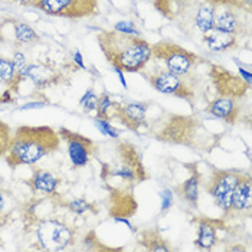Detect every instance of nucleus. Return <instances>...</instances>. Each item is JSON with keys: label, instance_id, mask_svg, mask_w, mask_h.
<instances>
[{"label": "nucleus", "instance_id": "nucleus-11", "mask_svg": "<svg viewBox=\"0 0 252 252\" xmlns=\"http://www.w3.org/2000/svg\"><path fill=\"white\" fill-rule=\"evenodd\" d=\"M31 6L48 16L65 19H91L99 15V0H35Z\"/></svg>", "mask_w": 252, "mask_h": 252}, {"label": "nucleus", "instance_id": "nucleus-21", "mask_svg": "<svg viewBox=\"0 0 252 252\" xmlns=\"http://www.w3.org/2000/svg\"><path fill=\"white\" fill-rule=\"evenodd\" d=\"M28 188L32 190L33 194H52L57 192L61 179L58 176L54 175L52 172L42 169V167H35L32 166V175L29 179L25 180Z\"/></svg>", "mask_w": 252, "mask_h": 252}, {"label": "nucleus", "instance_id": "nucleus-23", "mask_svg": "<svg viewBox=\"0 0 252 252\" xmlns=\"http://www.w3.org/2000/svg\"><path fill=\"white\" fill-rule=\"evenodd\" d=\"M137 244L144 251L169 252L173 250L172 245L169 244V241L163 238V235L157 228L143 229L141 232L137 235Z\"/></svg>", "mask_w": 252, "mask_h": 252}, {"label": "nucleus", "instance_id": "nucleus-39", "mask_svg": "<svg viewBox=\"0 0 252 252\" xmlns=\"http://www.w3.org/2000/svg\"><path fill=\"white\" fill-rule=\"evenodd\" d=\"M0 104H1V98H0Z\"/></svg>", "mask_w": 252, "mask_h": 252}, {"label": "nucleus", "instance_id": "nucleus-9", "mask_svg": "<svg viewBox=\"0 0 252 252\" xmlns=\"http://www.w3.org/2000/svg\"><path fill=\"white\" fill-rule=\"evenodd\" d=\"M152 59L164 63V68L176 75H196V69L208 61L172 40H158L152 45Z\"/></svg>", "mask_w": 252, "mask_h": 252}, {"label": "nucleus", "instance_id": "nucleus-35", "mask_svg": "<svg viewBox=\"0 0 252 252\" xmlns=\"http://www.w3.org/2000/svg\"><path fill=\"white\" fill-rule=\"evenodd\" d=\"M48 105V99H43V101H36V102H28L25 105L20 107V110H31V108H42Z\"/></svg>", "mask_w": 252, "mask_h": 252}, {"label": "nucleus", "instance_id": "nucleus-30", "mask_svg": "<svg viewBox=\"0 0 252 252\" xmlns=\"http://www.w3.org/2000/svg\"><path fill=\"white\" fill-rule=\"evenodd\" d=\"M82 244L85 245L87 250L90 251H120L121 248H110V247H105L99 239L97 238V233L94 231H90L84 236L82 239Z\"/></svg>", "mask_w": 252, "mask_h": 252}, {"label": "nucleus", "instance_id": "nucleus-20", "mask_svg": "<svg viewBox=\"0 0 252 252\" xmlns=\"http://www.w3.org/2000/svg\"><path fill=\"white\" fill-rule=\"evenodd\" d=\"M186 167L189 169V177L182 182L180 185H177L173 188V193L179 196L180 200L186 202L190 208L197 209L199 206V193H200V188H202V182H203V175L200 173V170L197 169V164H186Z\"/></svg>", "mask_w": 252, "mask_h": 252}, {"label": "nucleus", "instance_id": "nucleus-31", "mask_svg": "<svg viewBox=\"0 0 252 252\" xmlns=\"http://www.w3.org/2000/svg\"><path fill=\"white\" fill-rule=\"evenodd\" d=\"M97 101L98 97L94 94V88H90V90L82 95V98L79 99V104H81V107L84 108V111L90 113V111H93V110L97 108Z\"/></svg>", "mask_w": 252, "mask_h": 252}, {"label": "nucleus", "instance_id": "nucleus-7", "mask_svg": "<svg viewBox=\"0 0 252 252\" xmlns=\"http://www.w3.org/2000/svg\"><path fill=\"white\" fill-rule=\"evenodd\" d=\"M138 74L144 79H147L156 91L166 95L182 98L189 102L190 107H194V104H197V101L202 97V84L197 75H176L167 71L164 66L158 65H153L149 69L143 68Z\"/></svg>", "mask_w": 252, "mask_h": 252}, {"label": "nucleus", "instance_id": "nucleus-16", "mask_svg": "<svg viewBox=\"0 0 252 252\" xmlns=\"http://www.w3.org/2000/svg\"><path fill=\"white\" fill-rule=\"evenodd\" d=\"M205 111L209 116L219 118L229 126H236L244 120V116L250 117V113L245 114L244 99H236L229 97H216L208 101Z\"/></svg>", "mask_w": 252, "mask_h": 252}, {"label": "nucleus", "instance_id": "nucleus-28", "mask_svg": "<svg viewBox=\"0 0 252 252\" xmlns=\"http://www.w3.org/2000/svg\"><path fill=\"white\" fill-rule=\"evenodd\" d=\"M16 69L13 65V61L7 58H0V81L10 88L15 82Z\"/></svg>", "mask_w": 252, "mask_h": 252}, {"label": "nucleus", "instance_id": "nucleus-27", "mask_svg": "<svg viewBox=\"0 0 252 252\" xmlns=\"http://www.w3.org/2000/svg\"><path fill=\"white\" fill-rule=\"evenodd\" d=\"M113 107H114V101L110 98L108 94L102 93L97 101V118L105 120V121H113L111 120V113H113Z\"/></svg>", "mask_w": 252, "mask_h": 252}, {"label": "nucleus", "instance_id": "nucleus-1", "mask_svg": "<svg viewBox=\"0 0 252 252\" xmlns=\"http://www.w3.org/2000/svg\"><path fill=\"white\" fill-rule=\"evenodd\" d=\"M146 130L160 143L182 146L200 153H211L220 143V136L211 131L196 116L161 113L147 123Z\"/></svg>", "mask_w": 252, "mask_h": 252}, {"label": "nucleus", "instance_id": "nucleus-15", "mask_svg": "<svg viewBox=\"0 0 252 252\" xmlns=\"http://www.w3.org/2000/svg\"><path fill=\"white\" fill-rule=\"evenodd\" d=\"M149 102H114L111 120L126 126L130 131L141 133V128H147Z\"/></svg>", "mask_w": 252, "mask_h": 252}, {"label": "nucleus", "instance_id": "nucleus-38", "mask_svg": "<svg viewBox=\"0 0 252 252\" xmlns=\"http://www.w3.org/2000/svg\"><path fill=\"white\" fill-rule=\"evenodd\" d=\"M239 75L244 78L248 84H251V74H250V72H247V71H244L242 68H239Z\"/></svg>", "mask_w": 252, "mask_h": 252}, {"label": "nucleus", "instance_id": "nucleus-4", "mask_svg": "<svg viewBox=\"0 0 252 252\" xmlns=\"http://www.w3.org/2000/svg\"><path fill=\"white\" fill-rule=\"evenodd\" d=\"M61 137L49 126H19L4 156L6 164L15 170L19 166H33L40 158L58 152Z\"/></svg>", "mask_w": 252, "mask_h": 252}, {"label": "nucleus", "instance_id": "nucleus-19", "mask_svg": "<svg viewBox=\"0 0 252 252\" xmlns=\"http://www.w3.org/2000/svg\"><path fill=\"white\" fill-rule=\"evenodd\" d=\"M194 222L197 223V238L194 239V245L199 250L211 251L219 242L218 232L220 229H226L225 219H214L206 216L194 218Z\"/></svg>", "mask_w": 252, "mask_h": 252}, {"label": "nucleus", "instance_id": "nucleus-25", "mask_svg": "<svg viewBox=\"0 0 252 252\" xmlns=\"http://www.w3.org/2000/svg\"><path fill=\"white\" fill-rule=\"evenodd\" d=\"M13 33H15L16 43H19V45L39 43L40 42V36L38 35V32L23 22H15L13 23Z\"/></svg>", "mask_w": 252, "mask_h": 252}, {"label": "nucleus", "instance_id": "nucleus-5", "mask_svg": "<svg viewBox=\"0 0 252 252\" xmlns=\"http://www.w3.org/2000/svg\"><path fill=\"white\" fill-rule=\"evenodd\" d=\"M101 179L105 188L116 186L131 190L136 185L149 180L140 149L128 140H118L114 147V160L101 164Z\"/></svg>", "mask_w": 252, "mask_h": 252}, {"label": "nucleus", "instance_id": "nucleus-14", "mask_svg": "<svg viewBox=\"0 0 252 252\" xmlns=\"http://www.w3.org/2000/svg\"><path fill=\"white\" fill-rule=\"evenodd\" d=\"M244 175H245V172L236 170V169L212 167L208 180L202 182V186H203L205 192L216 202L228 194L233 193V189L236 188L238 182Z\"/></svg>", "mask_w": 252, "mask_h": 252}, {"label": "nucleus", "instance_id": "nucleus-22", "mask_svg": "<svg viewBox=\"0 0 252 252\" xmlns=\"http://www.w3.org/2000/svg\"><path fill=\"white\" fill-rule=\"evenodd\" d=\"M202 40L211 52H228L239 49L241 46V38L218 29H211L206 32L202 36Z\"/></svg>", "mask_w": 252, "mask_h": 252}, {"label": "nucleus", "instance_id": "nucleus-10", "mask_svg": "<svg viewBox=\"0 0 252 252\" xmlns=\"http://www.w3.org/2000/svg\"><path fill=\"white\" fill-rule=\"evenodd\" d=\"M78 65L74 62L59 65L52 59H43L26 66L25 77L31 79L38 90H46L55 85L69 84L72 72L77 71Z\"/></svg>", "mask_w": 252, "mask_h": 252}, {"label": "nucleus", "instance_id": "nucleus-32", "mask_svg": "<svg viewBox=\"0 0 252 252\" xmlns=\"http://www.w3.org/2000/svg\"><path fill=\"white\" fill-rule=\"evenodd\" d=\"M95 126L97 128L104 134V136L111 137V138H118L120 136V131L117 130L116 127H113L110 124V121H105V120H101V118H95Z\"/></svg>", "mask_w": 252, "mask_h": 252}, {"label": "nucleus", "instance_id": "nucleus-12", "mask_svg": "<svg viewBox=\"0 0 252 252\" xmlns=\"http://www.w3.org/2000/svg\"><path fill=\"white\" fill-rule=\"evenodd\" d=\"M209 65V79L214 85L218 97H229L236 99H245L251 91V84H248L244 78L225 66L208 61Z\"/></svg>", "mask_w": 252, "mask_h": 252}, {"label": "nucleus", "instance_id": "nucleus-24", "mask_svg": "<svg viewBox=\"0 0 252 252\" xmlns=\"http://www.w3.org/2000/svg\"><path fill=\"white\" fill-rule=\"evenodd\" d=\"M16 209H19V202L12 188L0 176V226L7 223Z\"/></svg>", "mask_w": 252, "mask_h": 252}, {"label": "nucleus", "instance_id": "nucleus-8", "mask_svg": "<svg viewBox=\"0 0 252 252\" xmlns=\"http://www.w3.org/2000/svg\"><path fill=\"white\" fill-rule=\"evenodd\" d=\"M214 29L247 38L251 33V0H209Z\"/></svg>", "mask_w": 252, "mask_h": 252}, {"label": "nucleus", "instance_id": "nucleus-13", "mask_svg": "<svg viewBox=\"0 0 252 252\" xmlns=\"http://www.w3.org/2000/svg\"><path fill=\"white\" fill-rule=\"evenodd\" d=\"M58 134L61 137V141L66 143V152L72 167L75 169L85 167L91 161V158L98 157L99 147L93 138L77 131H72L66 127H61Z\"/></svg>", "mask_w": 252, "mask_h": 252}, {"label": "nucleus", "instance_id": "nucleus-18", "mask_svg": "<svg viewBox=\"0 0 252 252\" xmlns=\"http://www.w3.org/2000/svg\"><path fill=\"white\" fill-rule=\"evenodd\" d=\"M252 209V179L251 173L245 172L236 188L233 189L232 208L225 219H244L251 216Z\"/></svg>", "mask_w": 252, "mask_h": 252}, {"label": "nucleus", "instance_id": "nucleus-37", "mask_svg": "<svg viewBox=\"0 0 252 252\" xmlns=\"http://www.w3.org/2000/svg\"><path fill=\"white\" fill-rule=\"evenodd\" d=\"M3 1H10V3H18L22 6H31L35 0H3Z\"/></svg>", "mask_w": 252, "mask_h": 252}, {"label": "nucleus", "instance_id": "nucleus-33", "mask_svg": "<svg viewBox=\"0 0 252 252\" xmlns=\"http://www.w3.org/2000/svg\"><path fill=\"white\" fill-rule=\"evenodd\" d=\"M114 31H118L121 33H127V35H136L141 36V32L136 28V25L133 22H118L114 28Z\"/></svg>", "mask_w": 252, "mask_h": 252}, {"label": "nucleus", "instance_id": "nucleus-36", "mask_svg": "<svg viewBox=\"0 0 252 252\" xmlns=\"http://www.w3.org/2000/svg\"><path fill=\"white\" fill-rule=\"evenodd\" d=\"M74 61H75V63L78 65V68H81V69H85V65H84V61H82V55L79 54V52H75V55H74Z\"/></svg>", "mask_w": 252, "mask_h": 252}, {"label": "nucleus", "instance_id": "nucleus-6", "mask_svg": "<svg viewBox=\"0 0 252 252\" xmlns=\"http://www.w3.org/2000/svg\"><path fill=\"white\" fill-rule=\"evenodd\" d=\"M155 7L188 36H203L214 29L209 0H155Z\"/></svg>", "mask_w": 252, "mask_h": 252}, {"label": "nucleus", "instance_id": "nucleus-29", "mask_svg": "<svg viewBox=\"0 0 252 252\" xmlns=\"http://www.w3.org/2000/svg\"><path fill=\"white\" fill-rule=\"evenodd\" d=\"M12 138H13L12 127L6 121L0 120V157L7 155L12 144Z\"/></svg>", "mask_w": 252, "mask_h": 252}, {"label": "nucleus", "instance_id": "nucleus-26", "mask_svg": "<svg viewBox=\"0 0 252 252\" xmlns=\"http://www.w3.org/2000/svg\"><path fill=\"white\" fill-rule=\"evenodd\" d=\"M61 203H62V208L68 209L71 214L78 215V216L87 214V212H93L94 215L98 214L97 205H95V203L88 202L85 197L72 199V200H69V202H66V200H62V199H61Z\"/></svg>", "mask_w": 252, "mask_h": 252}, {"label": "nucleus", "instance_id": "nucleus-3", "mask_svg": "<svg viewBox=\"0 0 252 252\" xmlns=\"http://www.w3.org/2000/svg\"><path fill=\"white\" fill-rule=\"evenodd\" d=\"M59 205L49 215L22 211L23 229L33 236V250L42 251H63L77 244V225L68 218L58 216Z\"/></svg>", "mask_w": 252, "mask_h": 252}, {"label": "nucleus", "instance_id": "nucleus-2", "mask_svg": "<svg viewBox=\"0 0 252 252\" xmlns=\"http://www.w3.org/2000/svg\"><path fill=\"white\" fill-rule=\"evenodd\" d=\"M97 42L107 62L123 72H140L152 61V45L141 36L118 31H99Z\"/></svg>", "mask_w": 252, "mask_h": 252}, {"label": "nucleus", "instance_id": "nucleus-34", "mask_svg": "<svg viewBox=\"0 0 252 252\" xmlns=\"http://www.w3.org/2000/svg\"><path fill=\"white\" fill-rule=\"evenodd\" d=\"M160 196H161V211L166 212L173 205V192L169 190V189H166V190L161 192Z\"/></svg>", "mask_w": 252, "mask_h": 252}, {"label": "nucleus", "instance_id": "nucleus-17", "mask_svg": "<svg viewBox=\"0 0 252 252\" xmlns=\"http://www.w3.org/2000/svg\"><path fill=\"white\" fill-rule=\"evenodd\" d=\"M108 215L118 222L120 219H130L137 212L138 203L134 197V190L126 188L108 186Z\"/></svg>", "mask_w": 252, "mask_h": 252}]
</instances>
